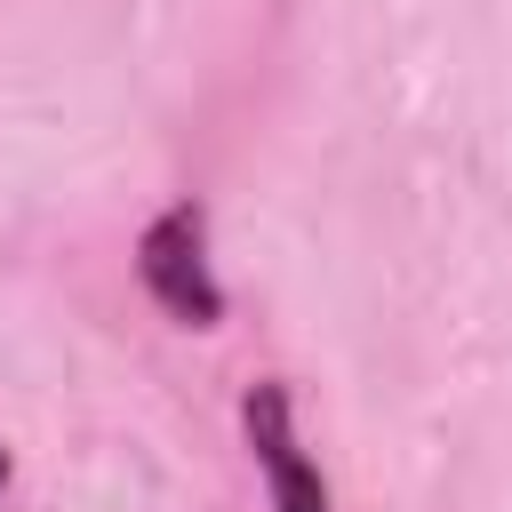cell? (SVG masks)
<instances>
[{"instance_id":"6da1fadb","label":"cell","mask_w":512,"mask_h":512,"mask_svg":"<svg viewBox=\"0 0 512 512\" xmlns=\"http://www.w3.org/2000/svg\"><path fill=\"white\" fill-rule=\"evenodd\" d=\"M136 280L152 288V304L184 328H216L224 320V288H216V264H208V216L192 200L160 208L136 240Z\"/></svg>"},{"instance_id":"7a4b0ae2","label":"cell","mask_w":512,"mask_h":512,"mask_svg":"<svg viewBox=\"0 0 512 512\" xmlns=\"http://www.w3.org/2000/svg\"><path fill=\"white\" fill-rule=\"evenodd\" d=\"M240 432H248V456H256V472H264L272 512H336V496H328L320 464L304 456L296 400H288V384H280V376H256V384L240 392Z\"/></svg>"},{"instance_id":"3957f363","label":"cell","mask_w":512,"mask_h":512,"mask_svg":"<svg viewBox=\"0 0 512 512\" xmlns=\"http://www.w3.org/2000/svg\"><path fill=\"white\" fill-rule=\"evenodd\" d=\"M0 488H8V448H0Z\"/></svg>"}]
</instances>
